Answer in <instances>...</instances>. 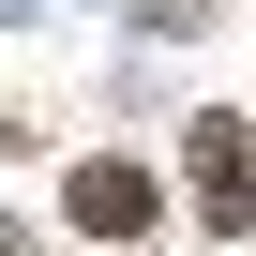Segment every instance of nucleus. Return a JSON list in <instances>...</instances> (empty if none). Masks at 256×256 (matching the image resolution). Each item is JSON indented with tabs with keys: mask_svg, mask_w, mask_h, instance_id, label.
<instances>
[{
	"mask_svg": "<svg viewBox=\"0 0 256 256\" xmlns=\"http://www.w3.org/2000/svg\"><path fill=\"white\" fill-rule=\"evenodd\" d=\"M196 211L241 241V211H256V166H241V136H226V120H196Z\"/></svg>",
	"mask_w": 256,
	"mask_h": 256,
	"instance_id": "f257e3e1",
	"label": "nucleus"
},
{
	"mask_svg": "<svg viewBox=\"0 0 256 256\" xmlns=\"http://www.w3.org/2000/svg\"><path fill=\"white\" fill-rule=\"evenodd\" d=\"M76 226H90V241H136V226H151V181H136V166H76Z\"/></svg>",
	"mask_w": 256,
	"mask_h": 256,
	"instance_id": "f03ea898",
	"label": "nucleus"
}]
</instances>
